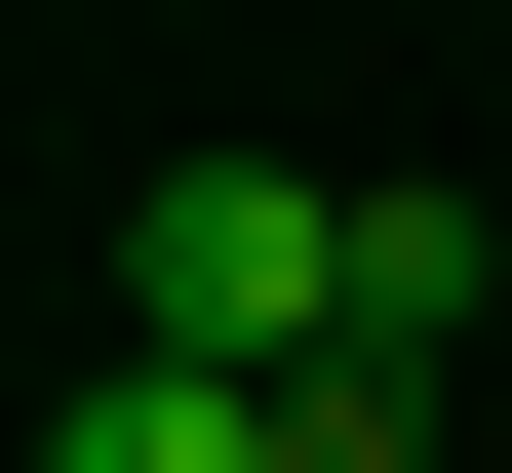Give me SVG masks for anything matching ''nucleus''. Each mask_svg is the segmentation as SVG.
<instances>
[{"label": "nucleus", "mask_w": 512, "mask_h": 473, "mask_svg": "<svg viewBox=\"0 0 512 473\" xmlns=\"http://www.w3.org/2000/svg\"><path fill=\"white\" fill-rule=\"evenodd\" d=\"M276 473H434V355H276Z\"/></svg>", "instance_id": "7ed1b4c3"}, {"label": "nucleus", "mask_w": 512, "mask_h": 473, "mask_svg": "<svg viewBox=\"0 0 512 473\" xmlns=\"http://www.w3.org/2000/svg\"><path fill=\"white\" fill-rule=\"evenodd\" d=\"M119 355H394V198L355 158H158L119 198Z\"/></svg>", "instance_id": "f257e3e1"}, {"label": "nucleus", "mask_w": 512, "mask_h": 473, "mask_svg": "<svg viewBox=\"0 0 512 473\" xmlns=\"http://www.w3.org/2000/svg\"><path fill=\"white\" fill-rule=\"evenodd\" d=\"M40 473H276V355H119V316H79V395H40Z\"/></svg>", "instance_id": "f03ea898"}]
</instances>
